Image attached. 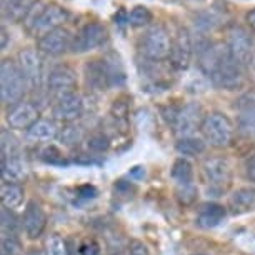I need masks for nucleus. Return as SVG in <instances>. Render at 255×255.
Wrapping results in <instances>:
<instances>
[{"label":"nucleus","mask_w":255,"mask_h":255,"mask_svg":"<svg viewBox=\"0 0 255 255\" xmlns=\"http://www.w3.org/2000/svg\"><path fill=\"white\" fill-rule=\"evenodd\" d=\"M199 64L202 72L220 89L235 90L242 85V65L232 59L227 45L215 44L204 47L200 50Z\"/></svg>","instance_id":"f257e3e1"},{"label":"nucleus","mask_w":255,"mask_h":255,"mask_svg":"<svg viewBox=\"0 0 255 255\" xmlns=\"http://www.w3.org/2000/svg\"><path fill=\"white\" fill-rule=\"evenodd\" d=\"M27 80L23 77L20 67L17 62L5 59L0 65V97L5 105L20 104L22 97L25 95Z\"/></svg>","instance_id":"f03ea898"},{"label":"nucleus","mask_w":255,"mask_h":255,"mask_svg":"<svg viewBox=\"0 0 255 255\" xmlns=\"http://www.w3.org/2000/svg\"><path fill=\"white\" fill-rule=\"evenodd\" d=\"M69 18V12L59 3H42L35 7L27 18V28L33 35H44V33L60 27Z\"/></svg>","instance_id":"7ed1b4c3"},{"label":"nucleus","mask_w":255,"mask_h":255,"mask_svg":"<svg viewBox=\"0 0 255 255\" xmlns=\"http://www.w3.org/2000/svg\"><path fill=\"white\" fill-rule=\"evenodd\" d=\"M172 38L168 32L160 25L150 27L138 40V50L143 59L160 62L170 55Z\"/></svg>","instance_id":"20e7f679"},{"label":"nucleus","mask_w":255,"mask_h":255,"mask_svg":"<svg viewBox=\"0 0 255 255\" xmlns=\"http://www.w3.org/2000/svg\"><path fill=\"white\" fill-rule=\"evenodd\" d=\"M202 135L212 147H227L234 137V125L225 114L212 112L200 125Z\"/></svg>","instance_id":"39448f33"},{"label":"nucleus","mask_w":255,"mask_h":255,"mask_svg":"<svg viewBox=\"0 0 255 255\" xmlns=\"http://www.w3.org/2000/svg\"><path fill=\"white\" fill-rule=\"evenodd\" d=\"M109 38V32L104 23L100 22H87L82 25L75 35L72 37L70 50L74 54H85V52L95 50L102 47Z\"/></svg>","instance_id":"423d86ee"},{"label":"nucleus","mask_w":255,"mask_h":255,"mask_svg":"<svg viewBox=\"0 0 255 255\" xmlns=\"http://www.w3.org/2000/svg\"><path fill=\"white\" fill-rule=\"evenodd\" d=\"M45 85H47V92L54 95L57 100L65 97V95L75 94V85H77L75 72L65 65H57L49 72Z\"/></svg>","instance_id":"0eeeda50"},{"label":"nucleus","mask_w":255,"mask_h":255,"mask_svg":"<svg viewBox=\"0 0 255 255\" xmlns=\"http://www.w3.org/2000/svg\"><path fill=\"white\" fill-rule=\"evenodd\" d=\"M192 54H194V42H192L190 33L185 28H179L175 37L172 38L170 47V65L177 70H185L190 65Z\"/></svg>","instance_id":"6e6552de"},{"label":"nucleus","mask_w":255,"mask_h":255,"mask_svg":"<svg viewBox=\"0 0 255 255\" xmlns=\"http://www.w3.org/2000/svg\"><path fill=\"white\" fill-rule=\"evenodd\" d=\"M227 49L232 55V59L240 65H247L249 62H252L254 57V42L252 37L249 35V32H245L244 28H234L229 33L227 40Z\"/></svg>","instance_id":"1a4fd4ad"},{"label":"nucleus","mask_w":255,"mask_h":255,"mask_svg":"<svg viewBox=\"0 0 255 255\" xmlns=\"http://www.w3.org/2000/svg\"><path fill=\"white\" fill-rule=\"evenodd\" d=\"M72 37L74 35H70L67 28L57 27L54 30L40 35V38L37 40V49L47 55H62L70 49Z\"/></svg>","instance_id":"9d476101"},{"label":"nucleus","mask_w":255,"mask_h":255,"mask_svg":"<svg viewBox=\"0 0 255 255\" xmlns=\"http://www.w3.org/2000/svg\"><path fill=\"white\" fill-rule=\"evenodd\" d=\"M204 119H202V107L199 104H189L184 109L177 112L174 122V132L182 137H192V133L197 130V127L202 125Z\"/></svg>","instance_id":"9b49d317"},{"label":"nucleus","mask_w":255,"mask_h":255,"mask_svg":"<svg viewBox=\"0 0 255 255\" xmlns=\"http://www.w3.org/2000/svg\"><path fill=\"white\" fill-rule=\"evenodd\" d=\"M47 225V215L37 202H28L22 217V229L25 230L28 239H38Z\"/></svg>","instance_id":"f8f14e48"},{"label":"nucleus","mask_w":255,"mask_h":255,"mask_svg":"<svg viewBox=\"0 0 255 255\" xmlns=\"http://www.w3.org/2000/svg\"><path fill=\"white\" fill-rule=\"evenodd\" d=\"M54 117L62 120V122H74L84 114V100L79 94H70L59 99L54 105Z\"/></svg>","instance_id":"ddd939ff"},{"label":"nucleus","mask_w":255,"mask_h":255,"mask_svg":"<svg viewBox=\"0 0 255 255\" xmlns=\"http://www.w3.org/2000/svg\"><path fill=\"white\" fill-rule=\"evenodd\" d=\"M18 67H20L23 77H25L27 84L35 87L42 79V60L40 55L33 49H23L18 54Z\"/></svg>","instance_id":"4468645a"},{"label":"nucleus","mask_w":255,"mask_h":255,"mask_svg":"<svg viewBox=\"0 0 255 255\" xmlns=\"http://www.w3.org/2000/svg\"><path fill=\"white\" fill-rule=\"evenodd\" d=\"M38 110L35 105L28 102H20L17 105H12L7 112V124L12 128H30L37 122Z\"/></svg>","instance_id":"2eb2a0df"},{"label":"nucleus","mask_w":255,"mask_h":255,"mask_svg":"<svg viewBox=\"0 0 255 255\" xmlns=\"http://www.w3.org/2000/svg\"><path fill=\"white\" fill-rule=\"evenodd\" d=\"M204 175L212 185H225L230 182L232 168L222 157H212L204 162Z\"/></svg>","instance_id":"dca6fc26"},{"label":"nucleus","mask_w":255,"mask_h":255,"mask_svg":"<svg viewBox=\"0 0 255 255\" xmlns=\"http://www.w3.org/2000/svg\"><path fill=\"white\" fill-rule=\"evenodd\" d=\"M35 7L37 0H2V17L8 22H22Z\"/></svg>","instance_id":"f3484780"},{"label":"nucleus","mask_w":255,"mask_h":255,"mask_svg":"<svg viewBox=\"0 0 255 255\" xmlns=\"http://www.w3.org/2000/svg\"><path fill=\"white\" fill-rule=\"evenodd\" d=\"M225 215H227V210L224 205L210 202V204H204L197 210L195 224L200 229H214L224 222Z\"/></svg>","instance_id":"a211bd4d"},{"label":"nucleus","mask_w":255,"mask_h":255,"mask_svg":"<svg viewBox=\"0 0 255 255\" xmlns=\"http://www.w3.org/2000/svg\"><path fill=\"white\" fill-rule=\"evenodd\" d=\"M84 74H85V80H87L89 87H92L95 90L110 89L107 70H105L102 59L87 62V64H85V69H84Z\"/></svg>","instance_id":"6ab92c4d"},{"label":"nucleus","mask_w":255,"mask_h":255,"mask_svg":"<svg viewBox=\"0 0 255 255\" xmlns=\"http://www.w3.org/2000/svg\"><path fill=\"white\" fill-rule=\"evenodd\" d=\"M255 207V189L254 187H242L237 189L229 199V209L234 214H245Z\"/></svg>","instance_id":"aec40b11"},{"label":"nucleus","mask_w":255,"mask_h":255,"mask_svg":"<svg viewBox=\"0 0 255 255\" xmlns=\"http://www.w3.org/2000/svg\"><path fill=\"white\" fill-rule=\"evenodd\" d=\"M59 127L54 120L49 119H38L30 128H27V137L35 142H49L59 137Z\"/></svg>","instance_id":"412c9836"},{"label":"nucleus","mask_w":255,"mask_h":255,"mask_svg":"<svg viewBox=\"0 0 255 255\" xmlns=\"http://www.w3.org/2000/svg\"><path fill=\"white\" fill-rule=\"evenodd\" d=\"M105 70H107V77H109V84L110 89L112 87H122L125 84V69L122 64V59L117 54H107L102 57Z\"/></svg>","instance_id":"4be33fe9"},{"label":"nucleus","mask_w":255,"mask_h":255,"mask_svg":"<svg viewBox=\"0 0 255 255\" xmlns=\"http://www.w3.org/2000/svg\"><path fill=\"white\" fill-rule=\"evenodd\" d=\"M27 177V165L20 155L2 158V179L3 182H18Z\"/></svg>","instance_id":"5701e85b"},{"label":"nucleus","mask_w":255,"mask_h":255,"mask_svg":"<svg viewBox=\"0 0 255 255\" xmlns=\"http://www.w3.org/2000/svg\"><path fill=\"white\" fill-rule=\"evenodd\" d=\"M170 175L180 187L192 185V180H194V167H192V163L187 160V158L184 157L177 158L174 162V167H172Z\"/></svg>","instance_id":"b1692460"},{"label":"nucleus","mask_w":255,"mask_h":255,"mask_svg":"<svg viewBox=\"0 0 255 255\" xmlns=\"http://www.w3.org/2000/svg\"><path fill=\"white\" fill-rule=\"evenodd\" d=\"M2 204L7 209H17L23 200V189L17 184H5L2 185Z\"/></svg>","instance_id":"393cba45"},{"label":"nucleus","mask_w":255,"mask_h":255,"mask_svg":"<svg viewBox=\"0 0 255 255\" xmlns=\"http://www.w3.org/2000/svg\"><path fill=\"white\" fill-rule=\"evenodd\" d=\"M175 148L180 155L194 157V155H199L202 152H205V142L197 137H182L179 138V142H177Z\"/></svg>","instance_id":"a878e982"},{"label":"nucleus","mask_w":255,"mask_h":255,"mask_svg":"<svg viewBox=\"0 0 255 255\" xmlns=\"http://www.w3.org/2000/svg\"><path fill=\"white\" fill-rule=\"evenodd\" d=\"M82 138H84V130L79 125H74V124H69L67 127H64L59 133V140L62 145L65 147H74L77 145Z\"/></svg>","instance_id":"bb28decb"},{"label":"nucleus","mask_w":255,"mask_h":255,"mask_svg":"<svg viewBox=\"0 0 255 255\" xmlns=\"http://www.w3.org/2000/svg\"><path fill=\"white\" fill-rule=\"evenodd\" d=\"M152 12L145 5H135L128 12V25L130 27H145L152 22Z\"/></svg>","instance_id":"cd10ccee"},{"label":"nucleus","mask_w":255,"mask_h":255,"mask_svg":"<svg viewBox=\"0 0 255 255\" xmlns=\"http://www.w3.org/2000/svg\"><path fill=\"white\" fill-rule=\"evenodd\" d=\"M2 230L3 235H12V237H15V234L20 230L18 217L13 214L12 209H7V207L2 209Z\"/></svg>","instance_id":"c85d7f7f"},{"label":"nucleus","mask_w":255,"mask_h":255,"mask_svg":"<svg viewBox=\"0 0 255 255\" xmlns=\"http://www.w3.org/2000/svg\"><path fill=\"white\" fill-rule=\"evenodd\" d=\"M20 155V145H18L17 137H13L10 132H2V158Z\"/></svg>","instance_id":"c756f323"},{"label":"nucleus","mask_w":255,"mask_h":255,"mask_svg":"<svg viewBox=\"0 0 255 255\" xmlns=\"http://www.w3.org/2000/svg\"><path fill=\"white\" fill-rule=\"evenodd\" d=\"M45 255H69V252H67L65 240L57 234L50 235L49 240H47Z\"/></svg>","instance_id":"7c9ffc66"},{"label":"nucleus","mask_w":255,"mask_h":255,"mask_svg":"<svg viewBox=\"0 0 255 255\" xmlns=\"http://www.w3.org/2000/svg\"><path fill=\"white\" fill-rule=\"evenodd\" d=\"M2 255H22V245L17 237L3 235L2 239Z\"/></svg>","instance_id":"2f4dec72"},{"label":"nucleus","mask_w":255,"mask_h":255,"mask_svg":"<svg viewBox=\"0 0 255 255\" xmlns=\"http://www.w3.org/2000/svg\"><path fill=\"white\" fill-rule=\"evenodd\" d=\"M89 148L92 152H104L109 148V138L104 133H95L89 138Z\"/></svg>","instance_id":"473e14b6"},{"label":"nucleus","mask_w":255,"mask_h":255,"mask_svg":"<svg viewBox=\"0 0 255 255\" xmlns=\"http://www.w3.org/2000/svg\"><path fill=\"white\" fill-rule=\"evenodd\" d=\"M42 158L47 162V163H55V165H60V163H65L64 160V155H62L60 150H57L55 147H49L42 152Z\"/></svg>","instance_id":"72a5a7b5"},{"label":"nucleus","mask_w":255,"mask_h":255,"mask_svg":"<svg viewBox=\"0 0 255 255\" xmlns=\"http://www.w3.org/2000/svg\"><path fill=\"white\" fill-rule=\"evenodd\" d=\"M179 194V200L182 202L184 205H189L192 202L195 200V195H197V189L194 185H182L180 190L177 192Z\"/></svg>","instance_id":"f704fd0d"},{"label":"nucleus","mask_w":255,"mask_h":255,"mask_svg":"<svg viewBox=\"0 0 255 255\" xmlns=\"http://www.w3.org/2000/svg\"><path fill=\"white\" fill-rule=\"evenodd\" d=\"M128 255H150V254H148L145 244L140 242V240H133L130 244V249H128Z\"/></svg>","instance_id":"c9c22d12"},{"label":"nucleus","mask_w":255,"mask_h":255,"mask_svg":"<svg viewBox=\"0 0 255 255\" xmlns=\"http://www.w3.org/2000/svg\"><path fill=\"white\" fill-rule=\"evenodd\" d=\"M79 254L80 255H99V245L92 242V240H90V242H85L80 245Z\"/></svg>","instance_id":"e433bc0d"},{"label":"nucleus","mask_w":255,"mask_h":255,"mask_svg":"<svg viewBox=\"0 0 255 255\" xmlns=\"http://www.w3.org/2000/svg\"><path fill=\"white\" fill-rule=\"evenodd\" d=\"M245 177L250 182H255V153L252 157H249L247 162H245Z\"/></svg>","instance_id":"4c0bfd02"},{"label":"nucleus","mask_w":255,"mask_h":255,"mask_svg":"<svg viewBox=\"0 0 255 255\" xmlns=\"http://www.w3.org/2000/svg\"><path fill=\"white\" fill-rule=\"evenodd\" d=\"M79 194L80 197H84V199H94V197L97 195V189L92 185H82L79 189Z\"/></svg>","instance_id":"58836bf2"},{"label":"nucleus","mask_w":255,"mask_h":255,"mask_svg":"<svg viewBox=\"0 0 255 255\" xmlns=\"http://www.w3.org/2000/svg\"><path fill=\"white\" fill-rule=\"evenodd\" d=\"M245 22H247V25L255 32V8L247 12V15H245Z\"/></svg>","instance_id":"ea45409f"},{"label":"nucleus","mask_w":255,"mask_h":255,"mask_svg":"<svg viewBox=\"0 0 255 255\" xmlns=\"http://www.w3.org/2000/svg\"><path fill=\"white\" fill-rule=\"evenodd\" d=\"M7 47V30H5V27L2 28V49H5Z\"/></svg>","instance_id":"a19ab883"},{"label":"nucleus","mask_w":255,"mask_h":255,"mask_svg":"<svg viewBox=\"0 0 255 255\" xmlns=\"http://www.w3.org/2000/svg\"><path fill=\"white\" fill-rule=\"evenodd\" d=\"M27 255H42V252H40V250H37V249H33V250H30V252H28Z\"/></svg>","instance_id":"79ce46f5"},{"label":"nucleus","mask_w":255,"mask_h":255,"mask_svg":"<svg viewBox=\"0 0 255 255\" xmlns=\"http://www.w3.org/2000/svg\"><path fill=\"white\" fill-rule=\"evenodd\" d=\"M189 2H200V0H189Z\"/></svg>","instance_id":"37998d69"},{"label":"nucleus","mask_w":255,"mask_h":255,"mask_svg":"<svg viewBox=\"0 0 255 255\" xmlns=\"http://www.w3.org/2000/svg\"><path fill=\"white\" fill-rule=\"evenodd\" d=\"M242 2H250V0H242Z\"/></svg>","instance_id":"c03bdc74"},{"label":"nucleus","mask_w":255,"mask_h":255,"mask_svg":"<svg viewBox=\"0 0 255 255\" xmlns=\"http://www.w3.org/2000/svg\"><path fill=\"white\" fill-rule=\"evenodd\" d=\"M194 255H204V254H194Z\"/></svg>","instance_id":"a18cd8bd"},{"label":"nucleus","mask_w":255,"mask_h":255,"mask_svg":"<svg viewBox=\"0 0 255 255\" xmlns=\"http://www.w3.org/2000/svg\"><path fill=\"white\" fill-rule=\"evenodd\" d=\"M117 255H120V254H117Z\"/></svg>","instance_id":"49530a36"}]
</instances>
